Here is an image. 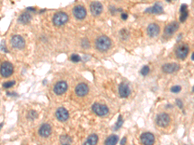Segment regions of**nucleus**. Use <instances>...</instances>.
Returning <instances> with one entry per match:
<instances>
[{"label": "nucleus", "instance_id": "nucleus-1", "mask_svg": "<svg viewBox=\"0 0 194 145\" xmlns=\"http://www.w3.org/2000/svg\"><path fill=\"white\" fill-rule=\"evenodd\" d=\"M96 47L101 52L107 51L111 47V41L110 39L105 36L98 38L96 41Z\"/></svg>", "mask_w": 194, "mask_h": 145}, {"label": "nucleus", "instance_id": "nucleus-2", "mask_svg": "<svg viewBox=\"0 0 194 145\" xmlns=\"http://www.w3.org/2000/svg\"><path fill=\"white\" fill-rule=\"evenodd\" d=\"M170 123V117L166 113H161L157 116L156 123L161 128H165Z\"/></svg>", "mask_w": 194, "mask_h": 145}, {"label": "nucleus", "instance_id": "nucleus-3", "mask_svg": "<svg viewBox=\"0 0 194 145\" xmlns=\"http://www.w3.org/2000/svg\"><path fill=\"white\" fill-rule=\"evenodd\" d=\"M53 21L56 26H61L64 25L68 21V16L66 13L59 12L54 14Z\"/></svg>", "mask_w": 194, "mask_h": 145}, {"label": "nucleus", "instance_id": "nucleus-4", "mask_svg": "<svg viewBox=\"0 0 194 145\" xmlns=\"http://www.w3.org/2000/svg\"><path fill=\"white\" fill-rule=\"evenodd\" d=\"M13 72V66L9 62L5 61L3 63L1 66V74L3 77H7L10 76Z\"/></svg>", "mask_w": 194, "mask_h": 145}, {"label": "nucleus", "instance_id": "nucleus-5", "mask_svg": "<svg viewBox=\"0 0 194 145\" xmlns=\"http://www.w3.org/2000/svg\"><path fill=\"white\" fill-rule=\"evenodd\" d=\"M92 109L96 114L100 116L105 115L109 112L108 108L106 106L100 105L99 103H95L93 105Z\"/></svg>", "mask_w": 194, "mask_h": 145}, {"label": "nucleus", "instance_id": "nucleus-6", "mask_svg": "<svg viewBox=\"0 0 194 145\" xmlns=\"http://www.w3.org/2000/svg\"><path fill=\"white\" fill-rule=\"evenodd\" d=\"M10 43L13 47L17 49H22L25 46V41L20 36H12Z\"/></svg>", "mask_w": 194, "mask_h": 145}, {"label": "nucleus", "instance_id": "nucleus-7", "mask_svg": "<svg viewBox=\"0 0 194 145\" xmlns=\"http://www.w3.org/2000/svg\"><path fill=\"white\" fill-rule=\"evenodd\" d=\"M189 47L187 45H182L178 46L176 50V56L178 58L184 59L188 56Z\"/></svg>", "mask_w": 194, "mask_h": 145}, {"label": "nucleus", "instance_id": "nucleus-8", "mask_svg": "<svg viewBox=\"0 0 194 145\" xmlns=\"http://www.w3.org/2000/svg\"><path fill=\"white\" fill-rule=\"evenodd\" d=\"M73 14L77 19H82L86 15V10L81 5H77L73 9Z\"/></svg>", "mask_w": 194, "mask_h": 145}, {"label": "nucleus", "instance_id": "nucleus-9", "mask_svg": "<svg viewBox=\"0 0 194 145\" xmlns=\"http://www.w3.org/2000/svg\"><path fill=\"white\" fill-rule=\"evenodd\" d=\"M141 141L144 144H153L155 142V137L151 133L146 132L141 135Z\"/></svg>", "mask_w": 194, "mask_h": 145}, {"label": "nucleus", "instance_id": "nucleus-10", "mask_svg": "<svg viewBox=\"0 0 194 145\" xmlns=\"http://www.w3.org/2000/svg\"><path fill=\"white\" fill-rule=\"evenodd\" d=\"M160 32V28L159 25H157L155 23H152L150 24L147 28V33L149 37L154 38L159 35Z\"/></svg>", "mask_w": 194, "mask_h": 145}, {"label": "nucleus", "instance_id": "nucleus-11", "mask_svg": "<svg viewBox=\"0 0 194 145\" xmlns=\"http://www.w3.org/2000/svg\"><path fill=\"white\" fill-rule=\"evenodd\" d=\"M67 85L64 81H59L54 85V92L57 95H61L66 91Z\"/></svg>", "mask_w": 194, "mask_h": 145}, {"label": "nucleus", "instance_id": "nucleus-12", "mask_svg": "<svg viewBox=\"0 0 194 145\" xmlns=\"http://www.w3.org/2000/svg\"><path fill=\"white\" fill-rule=\"evenodd\" d=\"M179 69V65L177 63H168L162 66V71L166 74H172Z\"/></svg>", "mask_w": 194, "mask_h": 145}, {"label": "nucleus", "instance_id": "nucleus-13", "mask_svg": "<svg viewBox=\"0 0 194 145\" xmlns=\"http://www.w3.org/2000/svg\"><path fill=\"white\" fill-rule=\"evenodd\" d=\"M178 28H179L178 23H177V21L172 22L165 27V33L167 35H172L175 32H176V31L178 29Z\"/></svg>", "mask_w": 194, "mask_h": 145}, {"label": "nucleus", "instance_id": "nucleus-14", "mask_svg": "<svg viewBox=\"0 0 194 145\" xmlns=\"http://www.w3.org/2000/svg\"><path fill=\"white\" fill-rule=\"evenodd\" d=\"M90 10L93 15H99L102 11V5L99 2H93L90 5Z\"/></svg>", "mask_w": 194, "mask_h": 145}, {"label": "nucleus", "instance_id": "nucleus-15", "mask_svg": "<svg viewBox=\"0 0 194 145\" xmlns=\"http://www.w3.org/2000/svg\"><path fill=\"white\" fill-rule=\"evenodd\" d=\"M57 119L60 121H65L69 118V113L64 108H59L56 112Z\"/></svg>", "mask_w": 194, "mask_h": 145}, {"label": "nucleus", "instance_id": "nucleus-16", "mask_svg": "<svg viewBox=\"0 0 194 145\" xmlns=\"http://www.w3.org/2000/svg\"><path fill=\"white\" fill-rule=\"evenodd\" d=\"M88 91H89V89H88V87L87 86V85H85L84 83H80L79 85H78L76 89H75V92L76 94L78 95V96H84V95H86Z\"/></svg>", "mask_w": 194, "mask_h": 145}, {"label": "nucleus", "instance_id": "nucleus-17", "mask_svg": "<svg viewBox=\"0 0 194 145\" xmlns=\"http://www.w3.org/2000/svg\"><path fill=\"white\" fill-rule=\"evenodd\" d=\"M39 134L43 138L48 137L51 132V127L49 124H43L39 129Z\"/></svg>", "mask_w": 194, "mask_h": 145}, {"label": "nucleus", "instance_id": "nucleus-18", "mask_svg": "<svg viewBox=\"0 0 194 145\" xmlns=\"http://www.w3.org/2000/svg\"><path fill=\"white\" fill-rule=\"evenodd\" d=\"M119 94L121 97H128L129 94H130V89H129V87L126 84H121L119 87Z\"/></svg>", "mask_w": 194, "mask_h": 145}, {"label": "nucleus", "instance_id": "nucleus-19", "mask_svg": "<svg viewBox=\"0 0 194 145\" xmlns=\"http://www.w3.org/2000/svg\"><path fill=\"white\" fill-rule=\"evenodd\" d=\"M146 12L152 13V14H161L163 12V8L161 6V5L156 3L154 5L153 7L146 9Z\"/></svg>", "mask_w": 194, "mask_h": 145}, {"label": "nucleus", "instance_id": "nucleus-20", "mask_svg": "<svg viewBox=\"0 0 194 145\" xmlns=\"http://www.w3.org/2000/svg\"><path fill=\"white\" fill-rule=\"evenodd\" d=\"M31 19L30 15L27 12H24L22 14L20 15L19 18H18V21L22 24H27L28 22H30Z\"/></svg>", "mask_w": 194, "mask_h": 145}, {"label": "nucleus", "instance_id": "nucleus-21", "mask_svg": "<svg viewBox=\"0 0 194 145\" xmlns=\"http://www.w3.org/2000/svg\"><path fill=\"white\" fill-rule=\"evenodd\" d=\"M118 141V136H116L115 135H112L109 137V138L106 139V141H105V144L108 145H113L117 143Z\"/></svg>", "mask_w": 194, "mask_h": 145}, {"label": "nucleus", "instance_id": "nucleus-22", "mask_svg": "<svg viewBox=\"0 0 194 145\" xmlns=\"http://www.w3.org/2000/svg\"><path fill=\"white\" fill-rule=\"evenodd\" d=\"M98 141V137L96 134H92L89 136L87 141L85 142V144H96Z\"/></svg>", "mask_w": 194, "mask_h": 145}, {"label": "nucleus", "instance_id": "nucleus-23", "mask_svg": "<svg viewBox=\"0 0 194 145\" xmlns=\"http://www.w3.org/2000/svg\"><path fill=\"white\" fill-rule=\"evenodd\" d=\"M60 142L62 144H68L71 143V139L68 136H64L60 138Z\"/></svg>", "mask_w": 194, "mask_h": 145}, {"label": "nucleus", "instance_id": "nucleus-24", "mask_svg": "<svg viewBox=\"0 0 194 145\" xmlns=\"http://www.w3.org/2000/svg\"><path fill=\"white\" fill-rule=\"evenodd\" d=\"M122 123H123V120H122V116L119 115L117 123H116L115 127H114V130H118V129L120 128L122 126Z\"/></svg>", "mask_w": 194, "mask_h": 145}, {"label": "nucleus", "instance_id": "nucleus-25", "mask_svg": "<svg viewBox=\"0 0 194 145\" xmlns=\"http://www.w3.org/2000/svg\"><path fill=\"white\" fill-rule=\"evenodd\" d=\"M149 72V68L148 66H144L142 67V68L141 69V73L142 75V76H147V74H148Z\"/></svg>", "mask_w": 194, "mask_h": 145}, {"label": "nucleus", "instance_id": "nucleus-26", "mask_svg": "<svg viewBox=\"0 0 194 145\" xmlns=\"http://www.w3.org/2000/svg\"><path fill=\"white\" fill-rule=\"evenodd\" d=\"M188 12L185 11L181 13V15L180 16V22H185L188 18Z\"/></svg>", "mask_w": 194, "mask_h": 145}, {"label": "nucleus", "instance_id": "nucleus-27", "mask_svg": "<svg viewBox=\"0 0 194 145\" xmlns=\"http://www.w3.org/2000/svg\"><path fill=\"white\" fill-rule=\"evenodd\" d=\"M170 90L172 93H175V94H177V93H178L179 92H180L181 87L178 86V85H175V86L171 88Z\"/></svg>", "mask_w": 194, "mask_h": 145}, {"label": "nucleus", "instance_id": "nucleus-28", "mask_svg": "<svg viewBox=\"0 0 194 145\" xmlns=\"http://www.w3.org/2000/svg\"><path fill=\"white\" fill-rule=\"evenodd\" d=\"M71 60L72 61L75 62V63H77V62H79L81 60V58H80V57L78 54H72L71 56Z\"/></svg>", "mask_w": 194, "mask_h": 145}, {"label": "nucleus", "instance_id": "nucleus-29", "mask_svg": "<svg viewBox=\"0 0 194 145\" xmlns=\"http://www.w3.org/2000/svg\"><path fill=\"white\" fill-rule=\"evenodd\" d=\"M14 84L15 81H7L3 84V87L5 89H8V88L12 87L13 85H14Z\"/></svg>", "mask_w": 194, "mask_h": 145}, {"label": "nucleus", "instance_id": "nucleus-30", "mask_svg": "<svg viewBox=\"0 0 194 145\" xmlns=\"http://www.w3.org/2000/svg\"><path fill=\"white\" fill-rule=\"evenodd\" d=\"M28 117H29L30 119H34L37 117V113H36V112H34V111H31V112L28 113Z\"/></svg>", "mask_w": 194, "mask_h": 145}, {"label": "nucleus", "instance_id": "nucleus-31", "mask_svg": "<svg viewBox=\"0 0 194 145\" xmlns=\"http://www.w3.org/2000/svg\"><path fill=\"white\" fill-rule=\"evenodd\" d=\"M185 11H187V5L186 4H183L181 5L180 9V12L182 13Z\"/></svg>", "mask_w": 194, "mask_h": 145}, {"label": "nucleus", "instance_id": "nucleus-32", "mask_svg": "<svg viewBox=\"0 0 194 145\" xmlns=\"http://www.w3.org/2000/svg\"><path fill=\"white\" fill-rule=\"evenodd\" d=\"M82 46L84 48H88L89 46V41L87 40H84L82 41Z\"/></svg>", "mask_w": 194, "mask_h": 145}, {"label": "nucleus", "instance_id": "nucleus-33", "mask_svg": "<svg viewBox=\"0 0 194 145\" xmlns=\"http://www.w3.org/2000/svg\"><path fill=\"white\" fill-rule=\"evenodd\" d=\"M176 103H177V105L178 107H179L180 109H182L183 107V102L181 101V100L180 99H177L176 101Z\"/></svg>", "mask_w": 194, "mask_h": 145}, {"label": "nucleus", "instance_id": "nucleus-34", "mask_svg": "<svg viewBox=\"0 0 194 145\" xmlns=\"http://www.w3.org/2000/svg\"><path fill=\"white\" fill-rule=\"evenodd\" d=\"M128 14H125V13H123V14H122V15H121V18L123 20H126L127 19H128Z\"/></svg>", "mask_w": 194, "mask_h": 145}, {"label": "nucleus", "instance_id": "nucleus-35", "mask_svg": "<svg viewBox=\"0 0 194 145\" xmlns=\"http://www.w3.org/2000/svg\"><path fill=\"white\" fill-rule=\"evenodd\" d=\"M126 143V138H124L122 139V141L120 142V144H125Z\"/></svg>", "mask_w": 194, "mask_h": 145}, {"label": "nucleus", "instance_id": "nucleus-36", "mask_svg": "<svg viewBox=\"0 0 194 145\" xmlns=\"http://www.w3.org/2000/svg\"><path fill=\"white\" fill-rule=\"evenodd\" d=\"M191 59L194 61V52L192 54V56H191Z\"/></svg>", "mask_w": 194, "mask_h": 145}, {"label": "nucleus", "instance_id": "nucleus-37", "mask_svg": "<svg viewBox=\"0 0 194 145\" xmlns=\"http://www.w3.org/2000/svg\"><path fill=\"white\" fill-rule=\"evenodd\" d=\"M192 91H193V92H194V87H193V89H192Z\"/></svg>", "mask_w": 194, "mask_h": 145}, {"label": "nucleus", "instance_id": "nucleus-38", "mask_svg": "<svg viewBox=\"0 0 194 145\" xmlns=\"http://www.w3.org/2000/svg\"><path fill=\"white\" fill-rule=\"evenodd\" d=\"M171 1H172V0H167V1H169V2Z\"/></svg>", "mask_w": 194, "mask_h": 145}]
</instances>
